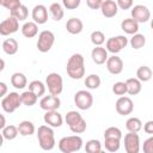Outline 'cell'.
Returning a JSON list of instances; mask_svg holds the SVG:
<instances>
[{
  "label": "cell",
  "instance_id": "40",
  "mask_svg": "<svg viewBox=\"0 0 153 153\" xmlns=\"http://www.w3.org/2000/svg\"><path fill=\"white\" fill-rule=\"evenodd\" d=\"M104 137H116V139H122V131L117 127H109L104 131Z\"/></svg>",
  "mask_w": 153,
  "mask_h": 153
},
{
  "label": "cell",
  "instance_id": "41",
  "mask_svg": "<svg viewBox=\"0 0 153 153\" xmlns=\"http://www.w3.org/2000/svg\"><path fill=\"white\" fill-rule=\"evenodd\" d=\"M19 5H22L20 0H0V6L10 10V11L17 8Z\"/></svg>",
  "mask_w": 153,
  "mask_h": 153
},
{
  "label": "cell",
  "instance_id": "39",
  "mask_svg": "<svg viewBox=\"0 0 153 153\" xmlns=\"http://www.w3.org/2000/svg\"><path fill=\"white\" fill-rule=\"evenodd\" d=\"M112 92L116 96H124L127 93V85L124 81H117L112 85Z\"/></svg>",
  "mask_w": 153,
  "mask_h": 153
},
{
  "label": "cell",
  "instance_id": "31",
  "mask_svg": "<svg viewBox=\"0 0 153 153\" xmlns=\"http://www.w3.org/2000/svg\"><path fill=\"white\" fill-rule=\"evenodd\" d=\"M126 128L128 131H133V133H139L142 129V122L140 118L137 117H130L127 120L126 122Z\"/></svg>",
  "mask_w": 153,
  "mask_h": 153
},
{
  "label": "cell",
  "instance_id": "14",
  "mask_svg": "<svg viewBox=\"0 0 153 153\" xmlns=\"http://www.w3.org/2000/svg\"><path fill=\"white\" fill-rule=\"evenodd\" d=\"M61 105V100L59 98V96H54V94H49V96H44L42 97V99L39 100V106L42 110L44 111H50V110H57Z\"/></svg>",
  "mask_w": 153,
  "mask_h": 153
},
{
  "label": "cell",
  "instance_id": "33",
  "mask_svg": "<svg viewBox=\"0 0 153 153\" xmlns=\"http://www.w3.org/2000/svg\"><path fill=\"white\" fill-rule=\"evenodd\" d=\"M121 146V139L116 137H104V147L109 152H117Z\"/></svg>",
  "mask_w": 153,
  "mask_h": 153
},
{
  "label": "cell",
  "instance_id": "32",
  "mask_svg": "<svg viewBox=\"0 0 153 153\" xmlns=\"http://www.w3.org/2000/svg\"><path fill=\"white\" fill-rule=\"evenodd\" d=\"M29 90L33 92L37 97H42L45 93V85L41 80H33L29 84Z\"/></svg>",
  "mask_w": 153,
  "mask_h": 153
},
{
  "label": "cell",
  "instance_id": "46",
  "mask_svg": "<svg viewBox=\"0 0 153 153\" xmlns=\"http://www.w3.org/2000/svg\"><path fill=\"white\" fill-rule=\"evenodd\" d=\"M143 131L147 134H153V121H147L143 124Z\"/></svg>",
  "mask_w": 153,
  "mask_h": 153
},
{
  "label": "cell",
  "instance_id": "21",
  "mask_svg": "<svg viewBox=\"0 0 153 153\" xmlns=\"http://www.w3.org/2000/svg\"><path fill=\"white\" fill-rule=\"evenodd\" d=\"M126 85H127V93L130 94V96H136L141 92V81L137 79V78H129L127 79L126 81Z\"/></svg>",
  "mask_w": 153,
  "mask_h": 153
},
{
  "label": "cell",
  "instance_id": "16",
  "mask_svg": "<svg viewBox=\"0 0 153 153\" xmlns=\"http://www.w3.org/2000/svg\"><path fill=\"white\" fill-rule=\"evenodd\" d=\"M106 69L109 71V73L111 74H120L123 71V61L121 57H118L117 55H112V56H108L106 61Z\"/></svg>",
  "mask_w": 153,
  "mask_h": 153
},
{
  "label": "cell",
  "instance_id": "44",
  "mask_svg": "<svg viewBox=\"0 0 153 153\" xmlns=\"http://www.w3.org/2000/svg\"><path fill=\"white\" fill-rule=\"evenodd\" d=\"M142 149H143L145 153H152L153 152V137L152 136L143 141Z\"/></svg>",
  "mask_w": 153,
  "mask_h": 153
},
{
  "label": "cell",
  "instance_id": "7",
  "mask_svg": "<svg viewBox=\"0 0 153 153\" xmlns=\"http://www.w3.org/2000/svg\"><path fill=\"white\" fill-rule=\"evenodd\" d=\"M55 42V35L49 30H43L38 35L37 39V49L41 53H48Z\"/></svg>",
  "mask_w": 153,
  "mask_h": 153
},
{
  "label": "cell",
  "instance_id": "2",
  "mask_svg": "<svg viewBox=\"0 0 153 153\" xmlns=\"http://www.w3.org/2000/svg\"><path fill=\"white\" fill-rule=\"evenodd\" d=\"M37 140L43 151H51L55 147V135L51 127L43 124L37 129Z\"/></svg>",
  "mask_w": 153,
  "mask_h": 153
},
{
  "label": "cell",
  "instance_id": "17",
  "mask_svg": "<svg viewBox=\"0 0 153 153\" xmlns=\"http://www.w3.org/2000/svg\"><path fill=\"white\" fill-rule=\"evenodd\" d=\"M32 19L36 24L41 25V24H45L48 20V10L44 5H36L32 8Z\"/></svg>",
  "mask_w": 153,
  "mask_h": 153
},
{
  "label": "cell",
  "instance_id": "11",
  "mask_svg": "<svg viewBox=\"0 0 153 153\" xmlns=\"http://www.w3.org/2000/svg\"><path fill=\"white\" fill-rule=\"evenodd\" d=\"M116 111L118 115H122V116H127V115H130L134 110V103L133 100L129 98V97H126V96H121L117 100H116Z\"/></svg>",
  "mask_w": 153,
  "mask_h": 153
},
{
  "label": "cell",
  "instance_id": "18",
  "mask_svg": "<svg viewBox=\"0 0 153 153\" xmlns=\"http://www.w3.org/2000/svg\"><path fill=\"white\" fill-rule=\"evenodd\" d=\"M102 11V14L105 17V18H112L117 14L118 12V7H117V4L114 1V0H103L102 5H100V8Z\"/></svg>",
  "mask_w": 153,
  "mask_h": 153
},
{
  "label": "cell",
  "instance_id": "37",
  "mask_svg": "<svg viewBox=\"0 0 153 153\" xmlns=\"http://www.w3.org/2000/svg\"><path fill=\"white\" fill-rule=\"evenodd\" d=\"M85 151L87 153H100L102 152V143L99 140L92 139L88 140L85 145Z\"/></svg>",
  "mask_w": 153,
  "mask_h": 153
},
{
  "label": "cell",
  "instance_id": "36",
  "mask_svg": "<svg viewBox=\"0 0 153 153\" xmlns=\"http://www.w3.org/2000/svg\"><path fill=\"white\" fill-rule=\"evenodd\" d=\"M1 134H2L4 139H6V140H14L19 133H18V128L16 126L10 124V126H5L2 128V133Z\"/></svg>",
  "mask_w": 153,
  "mask_h": 153
},
{
  "label": "cell",
  "instance_id": "5",
  "mask_svg": "<svg viewBox=\"0 0 153 153\" xmlns=\"http://www.w3.org/2000/svg\"><path fill=\"white\" fill-rule=\"evenodd\" d=\"M45 87L50 94L59 96L63 90V80L59 73H49L45 78Z\"/></svg>",
  "mask_w": 153,
  "mask_h": 153
},
{
  "label": "cell",
  "instance_id": "49",
  "mask_svg": "<svg viewBox=\"0 0 153 153\" xmlns=\"http://www.w3.org/2000/svg\"><path fill=\"white\" fill-rule=\"evenodd\" d=\"M4 68H5V61L2 59H0V73L4 71Z\"/></svg>",
  "mask_w": 153,
  "mask_h": 153
},
{
  "label": "cell",
  "instance_id": "13",
  "mask_svg": "<svg viewBox=\"0 0 153 153\" xmlns=\"http://www.w3.org/2000/svg\"><path fill=\"white\" fill-rule=\"evenodd\" d=\"M131 18L137 22L139 24L140 23H147L151 18V12L148 10V7L143 6V5H135L134 7H131Z\"/></svg>",
  "mask_w": 153,
  "mask_h": 153
},
{
  "label": "cell",
  "instance_id": "9",
  "mask_svg": "<svg viewBox=\"0 0 153 153\" xmlns=\"http://www.w3.org/2000/svg\"><path fill=\"white\" fill-rule=\"evenodd\" d=\"M127 44H128V38L123 35H120V36L109 38L105 43V49L112 54H117L123 48H126Z\"/></svg>",
  "mask_w": 153,
  "mask_h": 153
},
{
  "label": "cell",
  "instance_id": "10",
  "mask_svg": "<svg viewBox=\"0 0 153 153\" xmlns=\"http://www.w3.org/2000/svg\"><path fill=\"white\" fill-rule=\"evenodd\" d=\"M124 149L127 153H139L140 151V136L137 133L128 131L124 135Z\"/></svg>",
  "mask_w": 153,
  "mask_h": 153
},
{
  "label": "cell",
  "instance_id": "12",
  "mask_svg": "<svg viewBox=\"0 0 153 153\" xmlns=\"http://www.w3.org/2000/svg\"><path fill=\"white\" fill-rule=\"evenodd\" d=\"M19 29V22L10 16L8 18H6L5 20H2L0 23V35L1 36H10L14 32H17Z\"/></svg>",
  "mask_w": 153,
  "mask_h": 153
},
{
  "label": "cell",
  "instance_id": "42",
  "mask_svg": "<svg viewBox=\"0 0 153 153\" xmlns=\"http://www.w3.org/2000/svg\"><path fill=\"white\" fill-rule=\"evenodd\" d=\"M81 0H62V5L67 10H75L80 6Z\"/></svg>",
  "mask_w": 153,
  "mask_h": 153
},
{
  "label": "cell",
  "instance_id": "1",
  "mask_svg": "<svg viewBox=\"0 0 153 153\" xmlns=\"http://www.w3.org/2000/svg\"><path fill=\"white\" fill-rule=\"evenodd\" d=\"M67 74L74 79V80H79L85 75V61H84V56L79 53L73 54L68 61H67V67H66Z\"/></svg>",
  "mask_w": 153,
  "mask_h": 153
},
{
  "label": "cell",
  "instance_id": "29",
  "mask_svg": "<svg viewBox=\"0 0 153 153\" xmlns=\"http://www.w3.org/2000/svg\"><path fill=\"white\" fill-rule=\"evenodd\" d=\"M37 100H38V97H37L33 92H31L30 90L24 91V92L20 94V102H22L23 105L32 106V105H35V104L37 103Z\"/></svg>",
  "mask_w": 153,
  "mask_h": 153
},
{
  "label": "cell",
  "instance_id": "20",
  "mask_svg": "<svg viewBox=\"0 0 153 153\" xmlns=\"http://www.w3.org/2000/svg\"><path fill=\"white\" fill-rule=\"evenodd\" d=\"M82 29H84V24L79 18H71L66 23V30L71 35H78L82 31Z\"/></svg>",
  "mask_w": 153,
  "mask_h": 153
},
{
  "label": "cell",
  "instance_id": "24",
  "mask_svg": "<svg viewBox=\"0 0 153 153\" xmlns=\"http://www.w3.org/2000/svg\"><path fill=\"white\" fill-rule=\"evenodd\" d=\"M22 33L26 38H32L38 33V25L35 22H26L22 26Z\"/></svg>",
  "mask_w": 153,
  "mask_h": 153
},
{
  "label": "cell",
  "instance_id": "6",
  "mask_svg": "<svg viewBox=\"0 0 153 153\" xmlns=\"http://www.w3.org/2000/svg\"><path fill=\"white\" fill-rule=\"evenodd\" d=\"M22 105L20 102V94L17 92H10L8 94L2 97L1 100V108L7 114H12L14 112L19 106Z\"/></svg>",
  "mask_w": 153,
  "mask_h": 153
},
{
  "label": "cell",
  "instance_id": "19",
  "mask_svg": "<svg viewBox=\"0 0 153 153\" xmlns=\"http://www.w3.org/2000/svg\"><path fill=\"white\" fill-rule=\"evenodd\" d=\"M91 57L96 65H103L108 59V50L102 45H94L91 51Z\"/></svg>",
  "mask_w": 153,
  "mask_h": 153
},
{
  "label": "cell",
  "instance_id": "48",
  "mask_svg": "<svg viewBox=\"0 0 153 153\" xmlns=\"http://www.w3.org/2000/svg\"><path fill=\"white\" fill-rule=\"evenodd\" d=\"M6 126V118L4 115L0 114V130H2V128Z\"/></svg>",
  "mask_w": 153,
  "mask_h": 153
},
{
  "label": "cell",
  "instance_id": "27",
  "mask_svg": "<svg viewBox=\"0 0 153 153\" xmlns=\"http://www.w3.org/2000/svg\"><path fill=\"white\" fill-rule=\"evenodd\" d=\"M49 12L51 14V18L55 20V22H60L63 16H65V11H63V7L62 5H60L59 2H53L50 6H49Z\"/></svg>",
  "mask_w": 153,
  "mask_h": 153
},
{
  "label": "cell",
  "instance_id": "22",
  "mask_svg": "<svg viewBox=\"0 0 153 153\" xmlns=\"http://www.w3.org/2000/svg\"><path fill=\"white\" fill-rule=\"evenodd\" d=\"M11 85L17 90H23L27 85V79H26L25 74H23L20 72L13 73L11 76Z\"/></svg>",
  "mask_w": 153,
  "mask_h": 153
},
{
  "label": "cell",
  "instance_id": "15",
  "mask_svg": "<svg viewBox=\"0 0 153 153\" xmlns=\"http://www.w3.org/2000/svg\"><path fill=\"white\" fill-rule=\"evenodd\" d=\"M43 120H44V123L49 127H53V128H59L62 126L63 123V118H62V115L57 111V110H50V111H45L44 116H43Z\"/></svg>",
  "mask_w": 153,
  "mask_h": 153
},
{
  "label": "cell",
  "instance_id": "23",
  "mask_svg": "<svg viewBox=\"0 0 153 153\" xmlns=\"http://www.w3.org/2000/svg\"><path fill=\"white\" fill-rule=\"evenodd\" d=\"M121 29L128 35H134L139 31V23L135 22L133 18H127V19L122 20Z\"/></svg>",
  "mask_w": 153,
  "mask_h": 153
},
{
  "label": "cell",
  "instance_id": "35",
  "mask_svg": "<svg viewBox=\"0 0 153 153\" xmlns=\"http://www.w3.org/2000/svg\"><path fill=\"white\" fill-rule=\"evenodd\" d=\"M129 43H130L131 48H134V49H141V48L146 44V37H145L142 33H137V32H136V33H134L133 37L130 38Z\"/></svg>",
  "mask_w": 153,
  "mask_h": 153
},
{
  "label": "cell",
  "instance_id": "25",
  "mask_svg": "<svg viewBox=\"0 0 153 153\" xmlns=\"http://www.w3.org/2000/svg\"><path fill=\"white\" fill-rule=\"evenodd\" d=\"M17 128H18V133L23 136H30L36 131L35 124L31 121H22Z\"/></svg>",
  "mask_w": 153,
  "mask_h": 153
},
{
  "label": "cell",
  "instance_id": "8",
  "mask_svg": "<svg viewBox=\"0 0 153 153\" xmlns=\"http://www.w3.org/2000/svg\"><path fill=\"white\" fill-rule=\"evenodd\" d=\"M74 104L80 110H88L93 104V97L91 92L86 90H80L74 94Z\"/></svg>",
  "mask_w": 153,
  "mask_h": 153
},
{
  "label": "cell",
  "instance_id": "30",
  "mask_svg": "<svg viewBox=\"0 0 153 153\" xmlns=\"http://www.w3.org/2000/svg\"><path fill=\"white\" fill-rule=\"evenodd\" d=\"M136 78L141 82L149 81L152 79V69L148 66H140L136 71Z\"/></svg>",
  "mask_w": 153,
  "mask_h": 153
},
{
  "label": "cell",
  "instance_id": "26",
  "mask_svg": "<svg viewBox=\"0 0 153 153\" xmlns=\"http://www.w3.org/2000/svg\"><path fill=\"white\" fill-rule=\"evenodd\" d=\"M2 50L5 51V54L7 55H14L18 51V42L14 38H6L2 42Z\"/></svg>",
  "mask_w": 153,
  "mask_h": 153
},
{
  "label": "cell",
  "instance_id": "38",
  "mask_svg": "<svg viewBox=\"0 0 153 153\" xmlns=\"http://www.w3.org/2000/svg\"><path fill=\"white\" fill-rule=\"evenodd\" d=\"M90 38H91V42H92L94 45H102V44L105 42V36H104V33H103L102 31H99V30L93 31V32L91 33Z\"/></svg>",
  "mask_w": 153,
  "mask_h": 153
},
{
  "label": "cell",
  "instance_id": "28",
  "mask_svg": "<svg viewBox=\"0 0 153 153\" xmlns=\"http://www.w3.org/2000/svg\"><path fill=\"white\" fill-rule=\"evenodd\" d=\"M10 16L14 17L18 22H23V20H25V19L27 18V16H29V10H27V7H26L25 5L22 4V5H19L17 8L10 11Z\"/></svg>",
  "mask_w": 153,
  "mask_h": 153
},
{
  "label": "cell",
  "instance_id": "34",
  "mask_svg": "<svg viewBox=\"0 0 153 153\" xmlns=\"http://www.w3.org/2000/svg\"><path fill=\"white\" fill-rule=\"evenodd\" d=\"M84 84H85V86H86L87 88H90V90H96V88H98V87L100 86V78H99V75H97V74H90V75L86 76Z\"/></svg>",
  "mask_w": 153,
  "mask_h": 153
},
{
  "label": "cell",
  "instance_id": "43",
  "mask_svg": "<svg viewBox=\"0 0 153 153\" xmlns=\"http://www.w3.org/2000/svg\"><path fill=\"white\" fill-rule=\"evenodd\" d=\"M133 0H117L116 4H117V7L126 11V10H129L133 7Z\"/></svg>",
  "mask_w": 153,
  "mask_h": 153
},
{
  "label": "cell",
  "instance_id": "47",
  "mask_svg": "<svg viewBox=\"0 0 153 153\" xmlns=\"http://www.w3.org/2000/svg\"><path fill=\"white\" fill-rule=\"evenodd\" d=\"M7 91H8L7 85H6L5 82L0 81V98H2L4 96H6V94H7Z\"/></svg>",
  "mask_w": 153,
  "mask_h": 153
},
{
  "label": "cell",
  "instance_id": "4",
  "mask_svg": "<svg viewBox=\"0 0 153 153\" xmlns=\"http://www.w3.org/2000/svg\"><path fill=\"white\" fill-rule=\"evenodd\" d=\"M82 147V139L79 135L65 136L59 141V149L62 153H73L80 151Z\"/></svg>",
  "mask_w": 153,
  "mask_h": 153
},
{
  "label": "cell",
  "instance_id": "50",
  "mask_svg": "<svg viewBox=\"0 0 153 153\" xmlns=\"http://www.w3.org/2000/svg\"><path fill=\"white\" fill-rule=\"evenodd\" d=\"M2 143H4V136H2V134L0 133V147L2 146Z\"/></svg>",
  "mask_w": 153,
  "mask_h": 153
},
{
  "label": "cell",
  "instance_id": "3",
  "mask_svg": "<svg viewBox=\"0 0 153 153\" xmlns=\"http://www.w3.org/2000/svg\"><path fill=\"white\" fill-rule=\"evenodd\" d=\"M65 121L68 124L71 131H73L74 134H82L86 130V121L78 111H68L65 117Z\"/></svg>",
  "mask_w": 153,
  "mask_h": 153
},
{
  "label": "cell",
  "instance_id": "45",
  "mask_svg": "<svg viewBox=\"0 0 153 153\" xmlns=\"http://www.w3.org/2000/svg\"><path fill=\"white\" fill-rule=\"evenodd\" d=\"M102 2L103 0H86V4L91 10H99Z\"/></svg>",
  "mask_w": 153,
  "mask_h": 153
}]
</instances>
